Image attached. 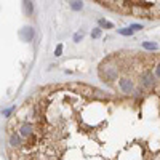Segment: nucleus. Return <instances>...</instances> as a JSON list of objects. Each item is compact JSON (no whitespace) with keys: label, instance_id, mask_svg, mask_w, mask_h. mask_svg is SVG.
I'll return each mask as SVG.
<instances>
[{"label":"nucleus","instance_id":"12","mask_svg":"<svg viewBox=\"0 0 160 160\" xmlns=\"http://www.w3.org/2000/svg\"><path fill=\"white\" fill-rule=\"evenodd\" d=\"M98 23H99V26H101V27H104V29H114V24H112L111 21H106V19L101 18Z\"/></svg>","mask_w":160,"mask_h":160},{"label":"nucleus","instance_id":"14","mask_svg":"<svg viewBox=\"0 0 160 160\" xmlns=\"http://www.w3.org/2000/svg\"><path fill=\"white\" fill-rule=\"evenodd\" d=\"M63 43H58V45H56V48H55V56H61L63 55Z\"/></svg>","mask_w":160,"mask_h":160},{"label":"nucleus","instance_id":"8","mask_svg":"<svg viewBox=\"0 0 160 160\" xmlns=\"http://www.w3.org/2000/svg\"><path fill=\"white\" fill-rule=\"evenodd\" d=\"M23 7H24V13H26V15L31 16L32 11H34V5H32L31 0H24V2H23Z\"/></svg>","mask_w":160,"mask_h":160},{"label":"nucleus","instance_id":"11","mask_svg":"<svg viewBox=\"0 0 160 160\" xmlns=\"http://www.w3.org/2000/svg\"><path fill=\"white\" fill-rule=\"evenodd\" d=\"M117 31H119V34H120V35H125V37H130V35H133V32H135L131 27H123V29H117Z\"/></svg>","mask_w":160,"mask_h":160},{"label":"nucleus","instance_id":"13","mask_svg":"<svg viewBox=\"0 0 160 160\" xmlns=\"http://www.w3.org/2000/svg\"><path fill=\"white\" fill-rule=\"evenodd\" d=\"M154 75H155V79H157V80H160V61L157 63V64H155V66H154Z\"/></svg>","mask_w":160,"mask_h":160},{"label":"nucleus","instance_id":"2","mask_svg":"<svg viewBox=\"0 0 160 160\" xmlns=\"http://www.w3.org/2000/svg\"><path fill=\"white\" fill-rule=\"evenodd\" d=\"M139 85H141V88L144 90V91H150V90H154L155 85H157V79H155L154 72L150 71L149 67H144V71L141 72Z\"/></svg>","mask_w":160,"mask_h":160},{"label":"nucleus","instance_id":"9","mask_svg":"<svg viewBox=\"0 0 160 160\" xmlns=\"http://www.w3.org/2000/svg\"><path fill=\"white\" fill-rule=\"evenodd\" d=\"M35 144H37V136H35V133H32V135L27 138V142H26V149H31V147H34Z\"/></svg>","mask_w":160,"mask_h":160},{"label":"nucleus","instance_id":"1","mask_svg":"<svg viewBox=\"0 0 160 160\" xmlns=\"http://www.w3.org/2000/svg\"><path fill=\"white\" fill-rule=\"evenodd\" d=\"M119 72H120V69L111 63H102L99 66V77L104 82H107V83L119 80Z\"/></svg>","mask_w":160,"mask_h":160},{"label":"nucleus","instance_id":"18","mask_svg":"<svg viewBox=\"0 0 160 160\" xmlns=\"http://www.w3.org/2000/svg\"><path fill=\"white\" fill-rule=\"evenodd\" d=\"M13 109H15V106H11V107H8V109H5V111H3V115H5V117H8V115L13 112Z\"/></svg>","mask_w":160,"mask_h":160},{"label":"nucleus","instance_id":"6","mask_svg":"<svg viewBox=\"0 0 160 160\" xmlns=\"http://www.w3.org/2000/svg\"><path fill=\"white\" fill-rule=\"evenodd\" d=\"M19 35H21V38H23L24 42H31L34 38V29L32 27H24Z\"/></svg>","mask_w":160,"mask_h":160},{"label":"nucleus","instance_id":"3","mask_svg":"<svg viewBox=\"0 0 160 160\" xmlns=\"http://www.w3.org/2000/svg\"><path fill=\"white\" fill-rule=\"evenodd\" d=\"M117 85H119V90L122 91L123 94H133L135 93V82H133L130 77H120L119 82H117Z\"/></svg>","mask_w":160,"mask_h":160},{"label":"nucleus","instance_id":"17","mask_svg":"<svg viewBox=\"0 0 160 160\" xmlns=\"http://www.w3.org/2000/svg\"><path fill=\"white\" fill-rule=\"evenodd\" d=\"M130 27H131L133 31H141V29H144V26H142V24H131Z\"/></svg>","mask_w":160,"mask_h":160},{"label":"nucleus","instance_id":"4","mask_svg":"<svg viewBox=\"0 0 160 160\" xmlns=\"http://www.w3.org/2000/svg\"><path fill=\"white\" fill-rule=\"evenodd\" d=\"M18 131H19L21 138H29L34 133V125L26 120V122H23V123L19 125V130H18Z\"/></svg>","mask_w":160,"mask_h":160},{"label":"nucleus","instance_id":"15","mask_svg":"<svg viewBox=\"0 0 160 160\" xmlns=\"http://www.w3.org/2000/svg\"><path fill=\"white\" fill-rule=\"evenodd\" d=\"M91 37L93 38H99V37H101V27L93 29V31H91Z\"/></svg>","mask_w":160,"mask_h":160},{"label":"nucleus","instance_id":"7","mask_svg":"<svg viewBox=\"0 0 160 160\" xmlns=\"http://www.w3.org/2000/svg\"><path fill=\"white\" fill-rule=\"evenodd\" d=\"M142 48L147 50V51H157L159 50V45L155 42H142Z\"/></svg>","mask_w":160,"mask_h":160},{"label":"nucleus","instance_id":"5","mask_svg":"<svg viewBox=\"0 0 160 160\" xmlns=\"http://www.w3.org/2000/svg\"><path fill=\"white\" fill-rule=\"evenodd\" d=\"M10 146L11 147H15V149H19L21 146H23V138H21L19 133H16V131H13L11 135H10Z\"/></svg>","mask_w":160,"mask_h":160},{"label":"nucleus","instance_id":"10","mask_svg":"<svg viewBox=\"0 0 160 160\" xmlns=\"http://www.w3.org/2000/svg\"><path fill=\"white\" fill-rule=\"evenodd\" d=\"M71 8L74 11H80L83 8V2L82 0H71Z\"/></svg>","mask_w":160,"mask_h":160},{"label":"nucleus","instance_id":"16","mask_svg":"<svg viewBox=\"0 0 160 160\" xmlns=\"http://www.w3.org/2000/svg\"><path fill=\"white\" fill-rule=\"evenodd\" d=\"M82 38H83V32H77V34H74V42H75V43H79Z\"/></svg>","mask_w":160,"mask_h":160}]
</instances>
